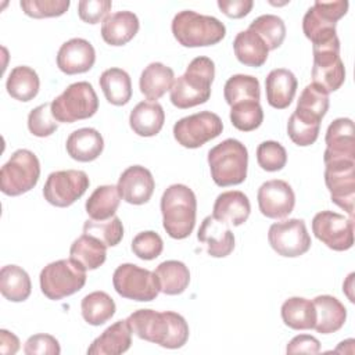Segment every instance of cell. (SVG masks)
Returning <instances> with one entry per match:
<instances>
[{
  "label": "cell",
  "mask_w": 355,
  "mask_h": 355,
  "mask_svg": "<svg viewBox=\"0 0 355 355\" xmlns=\"http://www.w3.org/2000/svg\"><path fill=\"white\" fill-rule=\"evenodd\" d=\"M126 320L132 333L140 340L158 344L164 348H182L189 340L190 330L186 319L173 311L137 309Z\"/></svg>",
  "instance_id": "obj_1"
},
{
  "label": "cell",
  "mask_w": 355,
  "mask_h": 355,
  "mask_svg": "<svg viewBox=\"0 0 355 355\" xmlns=\"http://www.w3.org/2000/svg\"><path fill=\"white\" fill-rule=\"evenodd\" d=\"M215 78V64L200 55L190 61L186 72L171 87V103L180 110L204 104L211 97V85Z\"/></svg>",
  "instance_id": "obj_2"
},
{
  "label": "cell",
  "mask_w": 355,
  "mask_h": 355,
  "mask_svg": "<svg viewBox=\"0 0 355 355\" xmlns=\"http://www.w3.org/2000/svg\"><path fill=\"white\" fill-rule=\"evenodd\" d=\"M161 214L164 229L169 237L176 240L189 237L197 215L194 191L186 184H171L161 197Z\"/></svg>",
  "instance_id": "obj_3"
},
{
  "label": "cell",
  "mask_w": 355,
  "mask_h": 355,
  "mask_svg": "<svg viewBox=\"0 0 355 355\" xmlns=\"http://www.w3.org/2000/svg\"><path fill=\"white\" fill-rule=\"evenodd\" d=\"M171 29L183 47L214 46L226 35V26L218 18L191 10L179 11L172 19Z\"/></svg>",
  "instance_id": "obj_4"
},
{
  "label": "cell",
  "mask_w": 355,
  "mask_h": 355,
  "mask_svg": "<svg viewBox=\"0 0 355 355\" xmlns=\"http://www.w3.org/2000/svg\"><path fill=\"white\" fill-rule=\"evenodd\" d=\"M208 165L215 184L220 187L240 184L247 178V147L236 139H226L208 151Z\"/></svg>",
  "instance_id": "obj_5"
},
{
  "label": "cell",
  "mask_w": 355,
  "mask_h": 355,
  "mask_svg": "<svg viewBox=\"0 0 355 355\" xmlns=\"http://www.w3.org/2000/svg\"><path fill=\"white\" fill-rule=\"evenodd\" d=\"M42 293L53 301L69 297L86 283V270L69 259H58L46 265L39 276Z\"/></svg>",
  "instance_id": "obj_6"
},
{
  "label": "cell",
  "mask_w": 355,
  "mask_h": 355,
  "mask_svg": "<svg viewBox=\"0 0 355 355\" xmlns=\"http://www.w3.org/2000/svg\"><path fill=\"white\" fill-rule=\"evenodd\" d=\"M40 178V162L35 153L19 148L0 169V189L6 196L17 197L32 190Z\"/></svg>",
  "instance_id": "obj_7"
},
{
  "label": "cell",
  "mask_w": 355,
  "mask_h": 355,
  "mask_svg": "<svg viewBox=\"0 0 355 355\" xmlns=\"http://www.w3.org/2000/svg\"><path fill=\"white\" fill-rule=\"evenodd\" d=\"M98 110V98L89 82L71 83L51 101V114L57 122L72 123L92 118Z\"/></svg>",
  "instance_id": "obj_8"
},
{
  "label": "cell",
  "mask_w": 355,
  "mask_h": 355,
  "mask_svg": "<svg viewBox=\"0 0 355 355\" xmlns=\"http://www.w3.org/2000/svg\"><path fill=\"white\" fill-rule=\"evenodd\" d=\"M312 83L323 89L327 94L338 90L345 80V68L340 57L338 37L312 44Z\"/></svg>",
  "instance_id": "obj_9"
},
{
  "label": "cell",
  "mask_w": 355,
  "mask_h": 355,
  "mask_svg": "<svg viewBox=\"0 0 355 355\" xmlns=\"http://www.w3.org/2000/svg\"><path fill=\"white\" fill-rule=\"evenodd\" d=\"M347 0H316L302 19V31L312 44H319L337 37L336 25L348 11Z\"/></svg>",
  "instance_id": "obj_10"
},
{
  "label": "cell",
  "mask_w": 355,
  "mask_h": 355,
  "mask_svg": "<svg viewBox=\"0 0 355 355\" xmlns=\"http://www.w3.org/2000/svg\"><path fill=\"white\" fill-rule=\"evenodd\" d=\"M112 284L121 297L139 302L153 301L161 293L155 273L135 263L119 265L112 275Z\"/></svg>",
  "instance_id": "obj_11"
},
{
  "label": "cell",
  "mask_w": 355,
  "mask_h": 355,
  "mask_svg": "<svg viewBox=\"0 0 355 355\" xmlns=\"http://www.w3.org/2000/svg\"><path fill=\"white\" fill-rule=\"evenodd\" d=\"M222 130L223 123L219 115L211 111H201L179 119L173 125V137L186 148H198L218 137Z\"/></svg>",
  "instance_id": "obj_12"
},
{
  "label": "cell",
  "mask_w": 355,
  "mask_h": 355,
  "mask_svg": "<svg viewBox=\"0 0 355 355\" xmlns=\"http://www.w3.org/2000/svg\"><path fill=\"white\" fill-rule=\"evenodd\" d=\"M90 180L86 172L67 169L51 172L43 187L44 200L58 208L72 205L89 189Z\"/></svg>",
  "instance_id": "obj_13"
},
{
  "label": "cell",
  "mask_w": 355,
  "mask_h": 355,
  "mask_svg": "<svg viewBox=\"0 0 355 355\" xmlns=\"http://www.w3.org/2000/svg\"><path fill=\"white\" fill-rule=\"evenodd\" d=\"M324 183L330 200L354 219L355 200V161L338 159L324 164Z\"/></svg>",
  "instance_id": "obj_14"
},
{
  "label": "cell",
  "mask_w": 355,
  "mask_h": 355,
  "mask_svg": "<svg viewBox=\"0 0 355 355\" xmlns=\"http://www.w3.org/2000/svg\"><path fill=\"white\" fill-rule=\"evenodd\" d=\"M270 247L282 257L297 258L311 248V236L302 219H286L270 225L268 232Z\"/></svg>",
  "instance_id": "obj_15"
},
{
  "label": "cell",
  "mask_w": 355,
  "mask_h": 355,
  "mask_svg": "<svg viewBox=\"0 0 355 355\" xmlns=\"http://www.w3.org/2000/svg\"><path fill=\"white\" fill-rule=\"evenodd\" d=\"M312 232L330 250L347 251L354 245V219L338 212H318L312 219Z\"/></svg>",
  "instance_id": "obj_16"
},
{
  "label": "cell",
  "mask_w": 355,
  "mask_h": 355,
  "mask_svg": "<svg viewBox=\"0 0 355 355\" xmlns=\"http://www.w3.org/2000/svg\"><path fill=\"white\" fill-rule=\"evenodd\" d=\"M257 200L261 214L270 219L288 216L295 205L294 190L282 179H272L262 183L258 189Z\"/></svg>",
  "instance_id": "obj_17"
},
{
  "label": "cell",
  "mask_w": 355,
  "mask_h": 355,
  "mask_svg": "<svg viewBox=\"0 0 355 355\" xmlns=\"http://www.w3.org/2000/svg\"><path fill=\"white\" fill-rule=\"evenodd\" d=\"M326 150L323 154V161H338V159H352L355 161V129L354 122L349 118L334 119L324 136Z\"/></svg>",
  "instance_id": "obj_18"
},
{
  "label": "cell",
  "mask_w": 355,
  "mask_h": 355,
  "mask_svg": "<svg viewBox=\"0 0 355 355\" xmlns=\"http://www.w3.org/2000/svg\"><path fill=\"white\" fill-rule=\"evenodd\" d=\"M116 187L123 201L133 205H141L151 198L155 182L153 173L147 168L132 165L121 173Z\"/></svg>",
  "instance_id": "obj_19"
},
{
  "label": "cell",
  "mask_w": 355,
  "mask_h": 355,
  "mask_svg": "<svg viewBox=\"0 0 355 355\" xmlns=\"http://www.w3.org/2000/svg\"><path fill=\"white\" fill-rule=\"evenodd\" d=\"M96 62L93 44L82 37H73L61 44L57 53V67L67 75L85 73Z\"/></svg>",
  "instance_id": "obj_20"
},
{
  "label": "cell",
  "mask_w": 355,
  "mask_h": 355,
  "mask_svg": "<svg viewBox=\"0 0 355 355\" xmlns=\"http://www.w3.org/2000/svg\"><path fill=\"white\" fill-rule=\"evenodd\" d=\"M198 241L207 244V252L214 258H225L234 250V234L230 225L207 216L197 233Z\"/></svg>",
  "instance_id": "obj_21"
},
{
  "label": "cell",
  "mask_w": 355,
  "mask_h": 355,
  "mask_svg": "<svg viewBox=\"0 0 355 355\" xmlns=\"http://www.w3.org/2000/svg\"><path fill=\"white\" fill-rule=\"evenodd\" d=\"M251 212V204L248 197L239 190H229L220 193L212 209V216L223 223L240 226L243 225Z\"/></svg>",
  "instance_id": "obj_22"
},
{
  "label": "cell",
  "mask_w": 355,
  "mask_h": 355,
  "mask_svg": "<svg viewBox=\"0 0 355 355\" xmlns=\"http://www.w3.org/2000/svg\"><path fill=\"white\" fill-rule=\"evenodd\" d=\"M327 110L329 94L319 86L311 83L301 92L293 115L302 123L320 128V122Z\"/></svg>",
  "instance_id": "obj_23"
},
{
  "label": "cell",
  "mask_w": 355,
  "mask_h": 355,
  "mask_svg": "<svg viewBox=\"0 0 355 355\" xmlns=\"http://www.w3.org/2000/svg\"><path fill=\"white\" fill-rule=\"evenodd\" d=\"M132 345V329L126 319L107 327L87 348L89 355H118Z\"/></svg>",
  "instance_id": "obj_24"
},
{
  "label": "cell",
  "mask_w": 355,
  "mask_h": 355,
  "mask_svg": "<svg viewBox=\"0 0 355 355\" xmlns=\"http://www.w3.org/2000/svg\"><path fill=\"white\" fill-rule=\"evenodd\" d=\"M297 78L286 68L272 69L265 78V90L268 104L276 110L287 108L297 92Z\"/></svg>",
  "instance_id": "obj_25"
},
{
  "label": "cell",
  "mask_w": 355,
  "mask_h": 355,
  "mask_svg": "<svg viewBox=\"0 0 355 355\" xmlns=\"http://www.w3.org/2000/svg\"><path fill=\"white\" fill-rule=\"evenodd\" d=\"M140 22L132 11H116L110 14L101 24V37L110 46H123L139 32Z\"/></svg>",
  "instance_id": "obj_26"
},
{
  "label": "cell",
  "mask_w": 355,
  "mask_h": 355,
  "mask_svg": "<svg viewBox=\"0 0 355 355\" xmlns=\"http://www.w3.org/2000/svg\"><path fill=\"white\" fill-rule=\"evenodd\" d=\"M68 155L79 162H90L100 157L104 150V139L94 128L73 130L65 143Z\"/></svg>",
  "instance_id": "obj_27"
},
{
  "label": "cell",
  "mask_w": 355,
  "mask_h": 355,
  "mask_svg": "<svg viewBox=\"0 0 355 355\" xmlns=\"http://www.w3.org/2000/svg\"><path fill=\"white\" fill-rule=\"evenodd\" d=\"M316 322L313 329L320 334H330L340 330L347 319V309L333 295L323 294L313 298Z\"/></svg>",
  "instance_id": "obj_28"
},
{
  "label": "cell",
  "mask_w": 355,
  "mask_h": 355,
  "mask_svg": "<svg viewBox=\"0 0 355 355\" xmlns=\"http://www.w3.org/2000/svg\"><path fill=\"white\" fill-rule=\"evenodd\" d=\"M165 112L158 101H140L129 115L130 129L141 137H151L161 132Z\"/></svg>",
  "instance_id": "obj_29"
},
{
  "label": "cell",
  "mask_w": 355,
  "mask_h": 355,
  "mask_svg": "<svg viewBox=\"0 0 355 355\" xmlns=\"http://www.w3.org/2000/svg\"><path fill=\"white\" fill-rule=\"evenodd\" d=\"M173 82L175 73L172 68L162 62H151L143 69L139 87L148 101H157L168 90H171Z\"/></svg>",
  "instance_id": "obj_30"
},
{
  "label": "cell",
  "mask_w": 355,
  "mask_h": 355,
  "mask_svg": "<svg viewBox=\"0 0 355 355\" xmlns=\"http://www.w3.org/2000/svg\"><path fill=\"white\" fill-rule=\"evenodd\" d=\"M233 50L236 58L247 67H262L268 60L269 49L265 42L252 31L245 29L236 35L233 40Z\"/></svg>",
  "instance_id": "obj_31"
},
{
  "label": "cell",
  "mask_w": 355,
  "mask_h": 355,
  "mask_svg": "<svg viewBox=\"0 0 355 355\" xmlns=\"http://www.w3.org/2000/svg\"><path fill=\"white\" fill-rule=\"evenodd\" d=\"M69 258L85 270H94L105 262L107 245L98 239L83 233L71 244Z\"/></svg>",
  "instance_id": "obj_32"
},
{
  "label": "cell",
  "mask_w": 355,
  "mask_h": 355,
  "mask_svg": "<svg viewBox=\"0 0 355 355\" xmlns=\"http://www.w3.org/2000/svg\"><path fill=\"white\" fill-rule=\"evenodd\" d=\"M105 100L112 105H125L132 97V80L122 68H108L98 79Z\"/></svg>",
  "instance_id": "obj_33"
},
{
  "label": "cell",
  "mask_w": 355,
  "mask_h": 355,
  "mask_svg": "<svg viewBox=\"0 0 355 355\" xmlns=\"http://www.w3.org/2000/svg\"><path fill=\"white\" fill-rule=\"evenodd\" d=\"M159 291L166 295L182 294L190 283V270L180 261H164L154 270Z\"/></svg>",
  "instance_id": "obj_34"
},
{
  "label": "cell",
  "mask_w": 355,
  "mask_h": 355,
  "mask_svg": "<svg viewBox=\"0 0 355 355\" xmlns=\"http://www.w3.org/2000/svg\"><path fill=\"white\" fill-rule=\"evenodd\" d=\"M0 291L11 302L28 300L32 291V283L26 270L18 265L3 266L0 270Z\"/></svg>",
  "instance_id": "obj_35"
},
{
  "label": "cell",
  "mask_w": 355,
  "mask_h": 355,
  "mask_svg": "<svg viewBox=\"0 0 355 355\" xmlns=\"http://www.w3.org/2000/svg\"><path fill=\"white\" fill-rule=\"evenodd\" d=\"M280 313L284 324L293 330H311L316 322L313 302L304 297L287 298L282 305Z\"/></svg>",
  "instance_id": "obj_36"
},
{
  "label": "cell",
  "mask_w": 355,
  "mask_h": 355,
  "mask_svg": "<svg viewBox=\"0 0 355 355\" xmlns=\"http://www.w3.org/2000/svg\"><path fill=\"white\" fill-rule=\"evenodd\" d=\"M39 87L40 80L36 71L26 65L12 68L6 82L7 93L12 98L24 103L33 100L39 93Z\"/></svg>",
  "instance_id": "obj_37"
},
{
  "label": "cell",
  "mask_w": 355,
  "mask_h": 355,
  "mask_svg": "<svg viewBox=\"0 0 355 355\" xmlns=\"http://www.w3.org/2000/svg\"><path fill=\"white\" fill-rule=\"evenodd\" d=\"M121 196L116 186H98L86 201V212L93 220H107L115 216Z\"/></svg>",
  "instance_id": "obj_38"
},
{
  "label": "cell",
  "mask_w": 355,
  "mask_h": 355,
  "mask_svg": "<svg viewBox=\"0 0 355 355\" xmlns=\"http://www.w3.org/2000/svg\"><path fill=\"white\" fill-rule=\"evenodd\" d=\"M83 319L92 326H100L108 322L116 311L114 300L105 291H93L83 297L80 302Z\"/></svg>",
  "instance_id": "obj_39"
},
{
  "label": "cell",
  "mask_w": 355,
  "mask_h": 355,
  "mask_svg": "<svg viewBox=\"0 0 355 355\" xmlns=\"http://www.w3.org/2000/svg\"><path fill=\"white\" fill-rule=\"evenodd\" d=\"M223 96L230 107L241 101H259V80L252 75H233L225 83Z\"/></svg>",
  "instance_id": "obj_40"
},
{
  "label": "cell",
  "mask_w": 355,
  "mask_h": 355,
  "mask_svg": "<svg viewBox=\"0 0 355 355\" xmlns=\"http://www.w3.org/2000/svg\"><path fill=\"white\" fill-rule=\"evenodd\" d=\"M248 29L255 32L265 42L269 50H276L280 47L286 37L284 21L273 14L259 15L250 24Z\"/></svg>",
  "instance_id": "obj_41"
},
{
  "label": "cell",
  "mask_w": 355,
  "mask_h": 355,
  "mask_svg": "<svg viewBox=\"0 0 355 355\" xmlns=\"http://www.w3.org/2000/svg\"><path fill=\"white\" fill-rule=\"evenodd\" d=\"M230 122L241 132H251L263 122V111L259 101H241L230 107Z\"/></svg>",
  "instance_id": "obj_42"
},
{
  "label": "cell",
  "mask_w": 355,
  "mask_h": 355,
  "mask_svg": "<svg viewBox=\"0 0 355 355\" xmlns=\"http://www.w3.org/2000/svg\"><path fill=\"white\" fill-rule=\"evenodd\" d=\"M83 233L98 239L107 247H115L123 237V225L118 216H112L107 220H86L83 225Z\"/></svg>",
  "instance_id": "obj_43"
},
{
  "label": "cell",
  "mask_w": 355,
  "mask_h": 355,
  "mask_svg": "<svg viewBox=\"0 0 355 355\" xmlns=\"http://www.w3.org/2000/svg\"><path fill=\"white\" fill-rule=\"evenodd\" d=\"M257 161L263 171L277 172L287 164V151L279 141L266 140L257 148Z\"/></svg>",
  "instance_id": "obj_44"
},
{
  "label": "cell",
  "mask_w": 355,
  "mask_h": 355,
  "mask_svg": "<svg viewBox=\"0 0 355 355\" xmlns=\"http://www.w3.org/2000/svg\"><path fill=\"white\" fill-rule=\"evenodd\" d=\"M69 0H22L19 6L31 18H53L60 17L69 8Z\"/></svg>",
  "instance_id": "obj_45"
},
{
  "label": "cell",
  "mask_w": 355,
  "mask_h": 355,
  "mask_svg": "<svg viewBox=\"0 0 355 355\" xmlns=\"http://www.w3.org/2000/svg\"><path fill=\"white\" fill-rule=\"evenodd\" d=\"M58 128V122L51 114V103H44L33 108L28 115V129L36 137H47Z\"/></svg>",
  "instance_id": "obj_46"
},
{
  "label": "cell",
  "mask_w": 355,
  "mask_h": 355,
  "mask_svg": "<svg viewBox=\"0 0 355 355\" xmlns=\"http://www.w3.org/2000/svg\"><path fill=\"white\" fill-rule=\"evenodd\" d=\"M133 254L143 259V261H151L161 255L164 250V241L161 236L153 230L137 233L130 245Z\"/></svg>",
  "instance_id": "obj_47"
},
{
  "label": "cell",
  "mask_w": 355,
  "mask_h": 355,
  "mask_svg": "<svg viewBox=\"0 0 355 355\" xmlns=\"http://www.w3.org/2000/svg\"><path fill=\"white\" fill-rule=\"evenodd\" d=\"M112 3L110 0H80L78 3V15L86 24H98L110 14Z\"/></svg>",
  "instance_id": "obj_48"
},
{
  "label": "cell",
  "mask_w": 355,
  "mask_h": 355,
  "mask_svg": "<svg viewBox=\"0 0 355 355\" xmlns=\"http://www.w3.org/2000/svg\"><path fill=\"white\" fill-rule=\"evenodd\" d=\"M319 130H320L319 126L302 123L293 114L288 118L287 135L291 139V141L300 147H306L313 144L319 136Z\"/></svg>",
  "instance_id": "obj_49"
},
{
  "label": "cell",
  "mask_w": 355,
  "mask_h": 355,
  "mask_svg": "<svg viewBox=\"0 0 355 355\" xmlns=\"http://www.w3.org/2000/svg\"><path fill=\"white\" fill-rule=\"evenodd\" d=\"M24 352L26 355H58L61 352V347L58 340L51 334L39 333L26 340Z\"/></svg>",
  "instance_id": "obj_50"
},
{
  "label": "cell",
  "mask_w": 355,
  "mask_h": 355,
  "mask_svg": "<svg viewBox=\"0 0 355 355\" xmlns=\"http://www.w3.org/2000/svg\"><path fill=\"white\" fill-rule=\"evenodd\" d=\"M320 343L316 337L309 334H298L291 338L286 347L287 354H318Z\"/></svg>",
  "instance_id": "obj_51"
},
{
  "label": "cell",
  "mask_w": 355,
  "mask_h": 355,
  "mask_svg": "<svg viewBox=\"0 0 355 355\" xmlns=\"http://www.w3.org/2000/svg\"><path fill=\"white\" fill-rule=\"evenodd\" d=\"M252 0H218L219 10L229 18H243L252 10Z\"/></svg>",
  "instance_id": "obj_52"
},
{
  "label": "cell",
  "mask_w": 355,
  "mask_h": 355,
  "mask_svg": "<svg viewBox=\"0 0 355 355\" xmlns=\"http://www.w3.org/2000/svg\"><path fill=\"white\" fill-rule=\"evenodd\" d=\"M19 344L21 343H19L18 337L14 333H11L6 329L0 330V352L1 354H4V355L17 354L19 347H21Z\"/></svg>",
  "instance_id": "obj_53"
},
{
  "label": "cell",
  "mask_w": 355,
  "mask_h": 355,
  "mask_svg": "<svg viewBox=\"0 0 355 355\" xmlns=\"http://www.w3.org/2000/svg\"><path fill=\"white\" fill-rule=\"evenodd\" d=\"M352 279H354V273H349L347 282L343 284V291L347 294V297L349 298L351 302H354V297L351 294V290H352Z\"/></svg>",
  "instance_id": "obj_54"
}]
</instances>
